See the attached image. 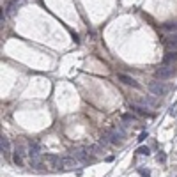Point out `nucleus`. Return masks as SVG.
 <instances>
[{
    "label": "nucleus",
    "mask_w": 177,
    "mask_h": 177,
    "mask_svg": "<svg viewBox=\"0 0 177 177\" xmlns=\"http://www.w3.org/2000/svg\"><path fill=\"white\" fill-rule=\"evenodd\" d=\"M137 152H138V154H142V156H149V154H151L149 147H140V149H138Z\"/></svg>",
    "instance_id": "obj_12"
},
{
    "label": "nucleus",
    "mask_w": 177,
    "mask_h": 177,
    "mask_svg": "<svg viewBox=\"0 0 177 177\" xmlns=\"http://www.w3.org/2000/svg\"><path fill=\"white\" fill-rule=\"evenodd\" d=\"M140 174L144 177H149V170H140Z\"/></svg>",
    "instance_id": "obj_17"
},
{
    "label": "nucleus",
    "mask_w": 177,
    "mask_h": 177,
    "mask_svg": "<svg viewBox=\"0 0 177 177\" xmlns=\"http://www.w3.org/2000/svg\"><path fill=\"white\" fill-rule=\"evenodd\" d=\"M163 30H165V32H177V23L176 21H174V23H172V21H170V23H165V25H163Z\"/></svg>",
    "instance_id": "obj_10"
},
{
    "label": "nucleus",
    "mask_w": 177,
    "mask_h": 177,
    "mask_svg": "<svg viewBox=\"0 0 177 177\" xmlns=\"http://www.w3.org/2000/svg\"><path fill=\"white\" fill-rule=\"evenodd\" d=\"M149 90L154 96H165L167 94V85L163 82H151L149 83Z\"/></svg>",
    "instance_id": "obj_2"
},
{
    "label": "nucleus",
    "mask_w": 177,
    "mask_h": 177,
    "mask_svg": "<svg viewBox=\"0 0 177 177\" xmlns=\"http://www.w3.org/2000/svg\"><path fill=\"white\" fill-rule=\"evenodd\" d=\"M12 160H14V163H16L18 167H23V156H21V154L14 152V158H12Z\"/></svg>",
    "instance_id": "obj_11"
},
{
    "label": "nucleus",
    "mask_w": 177,
    "mask_h": 177,
    "mask_svg": "<svg viewBox=\"0 0 177 177\" xmlns=\"http://www.w3.org/2000/svg\"><path fill=\"white\" fill-rule=\"evenodd\" d=\"M122 121H124V122H129V121H135V115H133V113H124V115H122Z\"/></svg>",
    "instance_id": "obj_13"
},
{
    "label": "nucleus",
    "mask_w": 177,
    "mask_h": 177,
    "mask_svg": "<svg viewBox=\"0 0 177 177\" xmlns=\"http://www.w3.org/2000/svg\"><path fill=\"white\" fill-rule=\"evenodd\" d=\"M0 152H2V156H9V152H11V142L4 135L0 137Z\"/></svg>",
    "instance_id": "obj_5"
},
{
    "label": "nucleus",
    "mask_w": 177,
    "mask_h": 177,
    "mask_svg": "<svg viewBox=\"0 0 177 177\" xmlns=\"http://www.w3.org/2000/svg\"><path fill=\"white\" fill-rule=\"evenodd\" d=\"M167 46L170 48V50H177V34H174V35H170V37H167Z\"/></svg>",
    "instance_id": "obj_9"
},
{
    "label": "nucleus",
    "mask_w": 177,
    "mask_h": 177,
    "mask_svg": "<svg viewBox=\"0 0 177 177\" xmlns=\"http://www.w3.org/2000/svg\"><path fill=\"white\" fill-rule=\"evenodd\" d=\"M176 60H177V53L176 51H174V53L168 51V53L163 57V66H170V62H176Z\"/></svg>",
    "instance_id": "obj_8"
},
{
    "label": "nucleus",
    "mask_w": 177,
    "mask_h": 177,
    "mask_svg": "<svg viewBox=\"0 0 177 177\" xmlns=\"http://www.w3.org/2000/svg\"><path fill=\"white\" fill-rule=\"evenodd\" d=\"M117 78H119V80H121V82H122L124 85H131V87H138V83H137V82H135V80H133L131 76H128V74H119Z\"/></svg>",
    "instance_id": "obj_7"
},
{
    "label": "nucleus",
    "mask_w": 177,
    "mask_h": 177,
    "mask_svg": "<svg viewBox=\"0 0 177 177\" xmlns=\"http://www.w3.org/2000/svg\"><path fill=\"white\" fill-rule=\"evenodd\" d=\"M71 158L78 160L80 163H89V161H92L89 147H76V149H73V151H71Z\"/></svg>",
    "instance_id": "obj_1"
},
{
    "label": "nucleus",
    "mask_w": 177,
    "mask_h": 177,
    "mask_svg": "<svg viewBox=\"0 0 177 177\" xmlns=\"http://www.w3.org/2000/svg\"><path fill=\"white\" fill-rule=\"evenodd\" d=\"M158 161H161V163H165V161H167V156H165V152H160V154H158Z\"/></svg>",
    "instance_id": "obj_14"
},
{
    "label": "nucleus",
    "mask_w": 177,
    "mask_h": 177,
    "mask_svg": "<svg viewBox=\"0 0 177 177\" xmlns=\"http://www.w3.org/2000/svg\"><path fill=\"white\" fill-rule=\"evenodd\" d=\"M170 115H172V117H174V115H177V103L170 106Z\"/></svg>",
    "instance_id": "obj_15"
},
{
    "label": "nucleus",
    "mask_w": 177,
    "mask_h": 177,
    "mask_svg": "<svg viewBox=\"0 0 177 177\" xmlns=\"http://www.w3.org/2000/svg\"><path fill=\"white\" fill-rule=\"evenodd\" d=\"M145 138H147V133H142V135H140V137H138V142H144V140H145Z\"/></svg>",
    "instance_id": "obj_16"
},
{
    "label": "nucleus",
    "mask_w": 177,
    "mask_h": 177,
    "mask_svg": "<svg viewBox=\"0 0 177 177\" xmlns=\"http://www.w3.org/2000/svg\"><path fill=\"white\" fill-rule=\"evenodd\" d=\"M78 165H80V161L74 160V158H62V168L64 170H74Z\"/></svg>",
    "instance_id": "obj_6"
},
{
    "label": "nucleus",
    "mask_w": 177,
    "mask_h": 177,
    "mask_svg": "<svg viewBox=\"0 0 177 177\" xmlns=\"http://www.w3.org/2000/svg\"><path fill=\"white\" fill-rule=\"evenodd\" d=\"M172 67L170 66H161V67H158L156 69V78L161 82V80H168L170 76H172Z\"/></svg>",
    "instance_id": "obj_3"
},
{
    "label": "nucleus",
    "mask_w": 177,
    "mask_h": 177,
    "mask_svg": "<svg viewBox=\"0 0 177 177\" xmlns=\"http://www.w3.org/2000/svg\"><path fill=\"white\" fill-rule=\"evenodd\" d=\"M44 161H48L50 167H53V168H62V158H60V156L46 154V156H44Z\"/></svg>",
    "instance_id": "obj_4"
}]
</instances>
